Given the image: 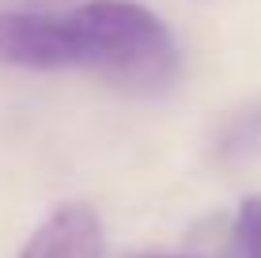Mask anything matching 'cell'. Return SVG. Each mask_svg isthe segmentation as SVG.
<instances>
[{
  "instance_id": "obj_2",
  "label": "cell",
  "mask_w": 261,
  "mask_h": 258,
  "mask_svg": "<svg viewBox=\"0 0 261 258\" xmlns=\"http://www.w3.org/2000/svg\"><path fill=\"white\" fill-rule=\"evenodd\" d=\"M19 258H102V220L91 205L68 201L34 228Z\"/></svg>"
},
{
  "instance_id": "obj_3",
  "label": "cell",
  "mask_w": 261,
  "mask_h": 258,
  "mask_svg": "<svg viewBox=\"0 0 261 258\" xmlns=\"http://www.w3.org/2000/svg\"><path fill=\"white\" fill-rule=\"evenodd\" d=\"M227 258H261V194L239 205L227 236Z\"/></svg>"
},
{
  "instance_id": "obj_4",
  "label": "cell",
  "mask_w": 261,
  "mask_h": 258,
  "mask_svg": "<svg viewBox=\"0 0 261 258\" xmlns=\"http://www.w3.org/2000/svg\"><path fill=\"white\" fill-rule=\"evenodd\" d=\"M144 258H190V254H144Z\"/></svg>"
},
{
  "instance_id": "obj_1",
  "label": "cell",
  "mask_w": 261,
  "mask_h": 258,
  "mask_svg": "<svg viewBox=\"0 0 261 258\" xmlns=\"http://www.w3.org/2000/svg\"><path fill=\"white\" fill-rule=\"evenodd\" d=\"M0 65L80 68L133 99L167 95L182 53L170 27L133 0H91L72 12H0Z\"/></svg>"
}]
</instances>
